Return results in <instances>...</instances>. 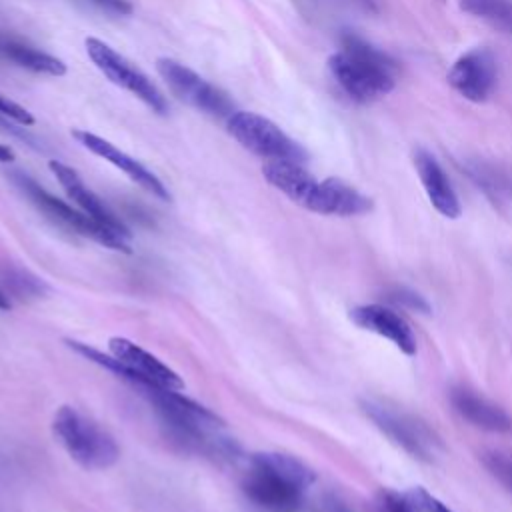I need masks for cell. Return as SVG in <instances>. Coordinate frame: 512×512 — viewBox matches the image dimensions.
Wrapping results in <instances>:
<instances>
[{
	"instance_id": "8fae6325",
	"label": "cell",
	"mask_w": 512,
	"mask_h": 512,
	"mask_svg": "<svg viewBox=\"0 0 512 512\" xmlns=\"http://www.w3.org/2000/svg\"><path fill=\"white\" fill-rule=\"evenodd\" d=\"M72 136L84 146L88 148L92 154L104 158L106 162H110L112 166H116L118 170H122L132 182H136L140 188H144L146 192H150L152 196L160 198V200H170V192L166 190V186L160 182V178L150 172L144 164H140L136 158L128 156L126 152H122L120 148H116L112 142L88 132V130H72Z\"/></svg>"
},
{
	"instance_id": "3957f363",
	"label": "cell",
	"mask_w": 512,
	"mask_h": 512,
	"mask_svg": "<svg viewBox=\"0 0 512 512\" xmlns=\"http://www.w3.org/2000/svg\"><path fill=\"white\" fill-rule=\"evenodd\" d=\"M64 342L82 358L106 368L108 372L116 374L122 380H128L134 386H160L180 392L184 390V380L178 376V372H174L158 356L150 354L148 350L124 336H112L108 340L110 354H104L98 348L78 340Z\"/></svg>"
},
{
	"instance_id": "4316f807",
	"label": "cell",
	"mask_w": 512,
	"mask_h": 512,
	"mask_svg": "<svg viewBox=\"0 0 512 512\" xmlns=\"http://www.w3.org/2000/svg\"><path fill=\"white\" fill-rule=\"evenodd\" d=\"M14 160V152L0 142V162H12Z\"/></svg>"
},
{
	"instance_id": "2e32d148",
	"label": "cell",
	"mask_w": 512,
	"mask_h": 512,
	"mask_svg": "<svg viewBox=\"0 0 512 512\" xmlns=\"http://www.w3.org/2000/svg\"><path fill=\"white\" fill-rule=\"evenodd\" d=\"M450 402L456 414L470 422L472 426L486 430V432H498V434H508L512 432V416L492 400L484 398L482 394L458 386L452 388L450 392Z\"/></svg>"
},
{
	"instance_id": "603a6c76",
	"label": "cell",
	"mask_w": 512,
	"mask_h": 512,
	"mask_svg": "<svg viewBox=\"0 0 512 512\" xmlns=\"http://www.w3.org/2000/svg\"><path fill=\"white\" fill-rule=\"evenodd\" d=\"M390 300L396 302V304H400V306H406V308H410V310H416V312H428V310H430L428 302H426L420 294H416V292H412V290H408V288H396V290H392V292H390Z\"/></svg>"
},
{
	"instance_id": "d4e9b609",
	"label": "cell",
	"mask_w": 512,
	"mask_h": 512,
	"mask_svg": "<svg viewBox=\"0 0 512 512\" xmlns=\"http://www.w3.org/2000/svg\"><path fill=\"white\" fill-rule=\"evenodd\" d=\"M414 492H416V496L420 498V502H422V506L426 508V512H452L446 504H442L436 496H432L428 490H424V488H414Z\"/></svg>"
},
{
	"instance_id": "7402d4cb",
	"label": "cell",
	"mask_w": 512,
	"mask_h": 512,
	"mask_svg": "<svg viewBox=\"0 0 512 512\" xmlns=\"http://www.w3.org/2000/svg\"><path fill=\"white\" fill-rule=\"evenodd\" d=\"M382 510L384 512H426L416 492H382Z\"/></svg>"
},
{
	"instance_id": "277c9868",
	"label": "cell",
	"mask_w": 512,
	"mask_h": 512,
	"mask_svg": "<svg viewBox=\"0 0 512 512\" xmlns=\"http://www.w3.org/2000/svg\"><path fill=\"white\" fill-rule=\"evenodd\" d=\"M54 436L86 470H106L120 458L116 440L74 406H60L52 418Z\"/></svg>"
},
{
	"instance_id": "8992f818",
	"label": "cell",
	"mask_w": 512,
	"mask_h": 512,
	"mask_svg": "<svg viewBox=\"0 0 512 512\" xmlns=\"http://www.w3.org/2000/svg\"><path fill=\"white\" fill-rule=\"evenodd\" d=\"M14 182L18 184V188L30 198V202L42 212L46 214V218H50L54 224H58L60 228L80 234L84 238H90L110 250H118V252H132L130 250V240L118 236L116 232L108 230L104 224H100L98 220H94L92 216H88L82 210H76L72 206H68L66 202H62L60 198L52 196L50 192H46L42 186H38L30 176L26 174H14L12 176Z\"/></svg>"
},
{
	"instance_id": "ba28073f",
	"label": "cell",
	"mask_w": 512,
	"mask_h": 512,
	"mask_svg": "<svg viewBox=\"0 0 512 512\" xmlns=\"http://www.w3.org/2000/svg\"><path fill=\"white\" fill-rule=\"evenodd\" d=\"M86 52L94 66L116 86L128 90L138 100H142L152 112L166 114L168 102L164 94L152 84V80L138 70L132 62H128L122 54L110 48L106 42L98 38H86Z\"/></svg>"
},
{
	"instance_id": "ffe728a7",
	"label": "cell",
	"mask_w": 512,
	"mask_h": 512,
	"mask_svg": "<svg viewBox=\"0 0 512 512\" xmlns=\"http://www.w3.org/2000/svg\"><path fill=\"white\" fill-rule=\"evenodd\" d=\"M460 8L492 26L512 34V2L510 0H458Z\"/></svg>"
},
{
	"instance_id": "30bf717a",
	"label": "cell",
	"mask_w": 512,
	"mask_h": 512,
	"mask_svg": "<svg viewBox=\"0 0 512 512\" xmlns=\"http://www.w3.org/2000/svg\"><path fill=\"white\" fill-rule=\"evenodd\" d=\"M450 88L470 102H484L492 96L498 82V62L490 48L464 52L448 70Z\"/></svg>"
},
{
	"instance_id": "4fadbf2b",
	"label": "cell",
	"mask_w": 512,
	"mask_h": 512,
	"mask_svg": "<svg viewBox=\"0 0 512 512\" xmlns=\"http://www.w3.org/2000/svg\"><path fill=\"white\" fill-rule=\"evenodd\" d=\"M48 168L52 170V174L56 176V180L60 182V186L64 188V192L68 194V198L88 216H92L94 220H98L100 224H104L108 230L116 232L118 236L130 240V230L126 228V224L82 182V178L78 176V172L58 160H50Z\"/></svg>"
},
{
	"instance_id": "e0dca14e",
	"label": "cell",
	"mask_w": 512,
	"mask_h": 512,
	"mask_svg": "<svg viewBox=\"0 0 512 512\" xmlns=\"http://www.w3.org/2000/svg\"><path fill=\"white\" fill-rule=\"evenodd\" d=\"M262 176L270 186L280 190L284 196H288L302 208L316 184V178L304 168V164L290 160L264 162Z\"/></svg>"
},
{
	"instance_id": "5bb4252c",
	"label": "cell",
	"mask_w": 512,
	"mask_h": 512,
	"mask_svg": "<svg viewBox=\"0 0 512 512\" xmlns=\"http://www.w3.org/2000/svg\"><path fill=\"white\" fill-rule=\"evenodd\" d=\"M350 320L368 332H374L386 340H390L400 352L406 356H414L418 350L416 336L406 320L394 310L382 304H364L350 310Z\"/></svg>"
},
{
	"instance_id": "ac0fdd59",
	"label": "cell",
	"mask_w": 512,
	"mask_h": 512,
	"mask_svg": "<svg viewBox=\"0 0 512 512\" xmlns=\"http://www.w3.org/2000/svg\"><path fill=\"white\" fill-rule=\"evenodd\" d=\"M0 54L14 62L16 66H22L26 70H32V72H40V74H50V76H62L66 74V64L52 56V54H46L42 50H36L28 44H22L18 40H12V38H0Z\"/></svg>"
},
{
	"instance_id": "7a4b0ae2",
	"label": "cell",
	"mask_w": 512,
	"mask_h": 512,
	"mask_svg": "<svg viewBox=\"0 0 512 512\" xmlns=\"http://www.w3.org/2000/svg\"><path fill=\"white\" fill-rule=\"evenodd\" d=\"M328 70L342 92L360 104H370L394 90L396 64L364 38L346 32L340 50L328 58Z\"/></svg>"
},
{
	"instance_id": "7c38bea8",
	"label": "cell",
	"mask_w": 512,
	"mask_h": 512,
	"mask_svg": "<svg viewBox=\"0 0 512 512\" xmlns=\"http://www.w3.org/2000/svg\"><path fill=\"white\" fill-rule=\"evenodd\" d=\"M372 206V198L338 178L316 180L304 204L306 210L326 216H360L368 214Z\"/></svg>"
},
{
	"instance_id": "5b68a950",
	"label": "cell",
	"mask_w": 512,
	"mask_h": 512,
	"mask_svg": "<svg viewBox=\"0 0 512 512\" xmlns=\"http://www.w3.org/2000/svg\"><path fill=\"white\" fill-rule=\"evenodd\" d=\"M360 406L374 426L412 458L420 462H434L442 450L438 434L422 418L378 400H364Z\"/></svg>"
},
{
	"instance_id": "9a60e30c",
	"label": "cell",
	"mask_w": 512,
	"mask_h": 512,
	"mask_svg": "<svg viewBox=\"0 0 512 512\" xmlns=\"http://www.w3.org/2000/svg\"><path fill=\"white\" fill-rule=\"evenodd\" d=\"M414 168L422 182V188L430 200V204L446 218H458L462 214V206L458 194L448 180L446 172L438 164V160L424 148L414 150Z\"/></svg>"
},
{
	"instance_id": "cb8c5ba5",
	"label": "cell",
	"mask_w": 512,
	"mask_h": 512,
	"mask_svg": "<svg viewBox=\"0 0 512 512\" xmlns=\"http://www.w3.org/2000/svg\"><path fill=\"white\" fill-rule=\"evenodd\" d=\"M0 116H6V118H10V120H14L22 126H32L34 124V116L24 106L8 100L2 94H0Z\"/></svg>"
},
{
	"instance_id": "52a82bcc",
	"label": "cell",
	"mask_w": 512,
	"mask_h": 512,
	"mask_svg": "<svg viewBox=\"0 0 512 512\" xmlns=\"http://www.w3.org/2000/svg\"><path fill=\"white\" fill-rule=\"evenodd\" d=\"M230 136L250 150L252 154L270 160H290L306 164L308 152L292 140L288 134H284L272 120L256 114V112H242L236 110L226 120Z\"/></svg>"
},
{
	"instance_id": "44dd1931",
	"label": "cell",
	"mask_w": 512,
	"mask_h": 512,
	"mask_svg": "<svg viewBox=\"0 0 512 512\" xmlns=\"http://www.w3.org/2000/svg\"><path fill=\"white\" fill-rule=\"evenodd\" d=\"M482 464L512 494V452L488 450L482 454Z\"/></svg>"
},
{
	"instance_id": "83f0119b",
	"label": "cell",
	"mask_w": 512,
	"mask_h": 512,
	"mask_svg": "<svg viewBox=\"0 0 512 512\" xmlns=\"http://www.w3.org/2000/svg\"><path fill=\"white\" fill-rule=\"evenodd\" d=\"M12 302L6 298V294L0 290V310H10Z\"/></svg>"
},
{
	"instance_id": "484cf974",
	"label": "cell",
	"mask_w": 512,
	"mask_h": 512,
	"mask_svg": "<svg viewBox=\"0 0 512 512\" xmlns=\"http://www.w3.org/2000/svg\"><path fill=\"white\" fill-rule=\"evenodd\" d=\"M90 2L114 14H132V4L128 0H90Z\"/></svg>"
},
{
	"instance_id": "9c48e42d",
	"label": "cell",
	"mask_w": 512,
	"mask_h": 512,
	"mask_svg": "<svg viewBox=\"0 0 512 512\" xmlns=\"http://www.w3.org/2000/svg\"><path fill=\"white\" fill-rule=\"evenodd\" d=\"M156 70L170 86V90L196 110H202L216 118H230L234 110V102L224 94L220 88L198 76L188 66L172 60V58H158Z\"/></svg>"
},
{
	"instance_id": "6da1fadb",
	"label": "cell",
	"mask_w": 512,
	"mask_h": 512,
	"mask_svg": "<svg viewBox=\"0 0 512 512\" xmlns=\"http://www.w3.org/2000/svg\"><path fill=\"white\" fill-rule=\"evenodd\" d=\"M314 480V470L296 456L254 452L242 480V492L264 512H298Z\"/></svg>"
},
{
	"instance_id": "d6986e66",
	"label": "cell",
	"mask_w": 512,
	"mask_h": 512,
	"mask_svg": "<svg viewBox=\"0 0 512 512\" xmlns=\"http://www.w3.org/2000/svg\"><path fill=\"white\" fill-rule=\"evenodd\" d=\"M0 280L2 286L0 290L6 294V298H18V300H28V298H40L48 288L42 282V278L34 276L32 272L6 264V268L0 270Z\"/></svg>"
}]
</instances>
